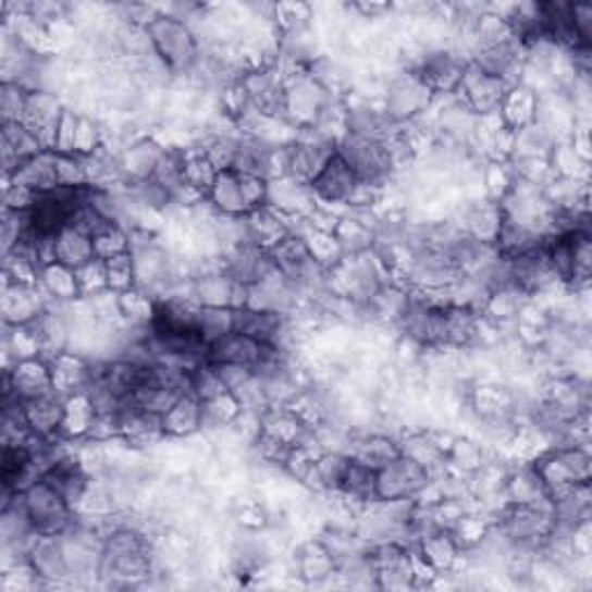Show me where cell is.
Here are the masks:
<instances>
[{"label":"cell","instance_id":"obj_24","mask_svg":"<svg viewBox=\"0 0 592 592\" xmlns=\"http://www.w3.org/2000/svg\"><path fill=\"white\" fill-rule=\"evenodd\" d=\"M164 153V146H160L156 139H137L119 153L121 172L125 183H141L153 176L156 166Z\"/></svg>","mask_w":592,"mask_h":592},{"label":"cell","instance_id":"obj_45","mask_svg":"<svg viewBox=\"0 0 592 592\" xmlns=\"http://www.w3.org/2000/svg\"><path fill=\"white\" fill-rule=\"evenodd\" d=\"M28 92L30 90L22 84L3 82V86H0V114H3V123H22Z\"/></svg>","mask_w":592,"mask_h":592},{"label":"cell","instance_id":"obj_46","mask_svg":"<svg viewBox=\"0 0 592 592\" xmlns=\"http://www.w3.org/2000/svg\"><path fill=\"white\" fill-rule=\"evenodd\" d=\"M55 174H59V185L61 188H88L86 181V166L82 156H65V153H55Z\"/></svg>","mask_w":592,"mask_h":592},{"label":"cell","instance_id":"obj_16","mask_svg":"<svg viewBox=\"0 0 592 592\" xmlns=\"http://www.w3.org/2000/svg\"><path fill=\"white\" fill-rule=\"evenodd\" d=\"M42 479L55 493H61L67 499V503L74 507V511H77V507H79V503L84 499L90 481H92V477L86 472L82 460L74 452L55 458L51 466L42 472Z\"/></svg>","mask_w":592,"mask_h":592},{"label":"cell","instance_id":"obj_3","mask_svg":"<svg viewBox=\"0 0 592 592\" xmlns=\"http://www.w3.org/2000/svg\"><path fill=\"white\" fill-rule=\"evenodd\" d=\"M144 30L164 67L174 77H188L201 55V45L190 24L181 22V18L172 14L160 12Z\"/></svg>","mask_w":592,"mask_h":592},{"label":"cell","instance_id":"obj_31","mask_svg":"<svg viewBox=\"0 0 592 592\" xmlns=\"http://www.w3.org/2000/svg\"><path fill=\"white\" fill-rule=\"evenodd\" d=\"M347 454L351 458L366 462V466L380 470L382 466H386L388 460L400 456V447H398V442L388 435L363 433L359 437H349Z\"/></svg>","mask_w":592,"mask_h":592},{"label":"cell","instance_id":"obj_29","mask_svg":"<svg viewBox=\"0 0 592 592\" xmlns=\"http://www.w3.org/2000/svg\"><path fill=\"white\" fill-rule=\"evenodd\" d=\"M96 246H92V236L86 232L67 225L53 238V262H59L67 269L79 271L96 259Z\"/></svg>","mask_w":592,"mask_h":592},{"label":"cell","instance_id":"obj_50","mask_svg":"<svg viewBox=\"0 0 592 592\" xmlns=\"http://www.w3.org/2000/svg\"><path fill=\"white\" fill-rule=\"evenodd\" d=\"M213 366H215V373L222 380V384H225L227 392H236L240 384H246L255 375V370L246 368V366H236V363H213Z\"/></svg>","mask_w":592,"mask_h":592},{"label":"cell","instance_id":"obj_34","mask_svg":"<svg viewBox=\"0 0 592 592\" xmlns=\"http://www.w3.org/2000/svg\"><path fill=\"white\" fill-rule=\"evenodd\" d=\"M96 415H98L96 405H92V400L86 392L67 396L65 398V415H63L59 435L70 442L86 440L92 429V421H96Z\"/></svg>","mask_w":592,"mask_h":592},{"label":"cell","instance_id":"obj_18","mask_svg":"<svg viewBox=\"0 0 592 592\" xmlns=\"http://www.w3.org/2000/svg\"><path fill=\"white\" fill-rule=\"evenodd\" d=\"M51 301L40 285L5 283L3 289V320L10 326H28L47 310Z\"/></svg>","mask_w":592,"mask_h":592},{"label":"cell","instance_id":"obj_42","mask_svg":"<svg viewBox=\"0 0 592 592\" xmlns=\"http://www.w3.org/2000/svg\"><path fill=\"white\" fill-rule=\"evenodd\" d=\"M238 139L240 137H230V135H215L207 144L201 146L203 156L211 162L215 172H225L234 170L236 156H238Z\"/></svg>","mask_w":592,"mask_h":592},{"label":"cell","instance_id":"obj_9","mask_svg":"<svg viewBox=\"0 0 592 592\" xmlns=\"http://www.w3.org/2000/svg\"><path fill=\"white\" fill-rule=\"evenodd\" d=\"M285 153H287L285 176L292 178L294 183L310 188V183L318 178V174L324 170L326 162L336 156V141L314 133L310 137L292 139L285 146Z\"/></svg>","mask_w":592,"mask_h":592},{"label":"cell","instance_id":"obj_23","mask_svg":"<svg viewBox=\"0 0 592 592\" xmlns=\"http://www.w3.org/2000/svg\"><path fill=\"white\" fill-rule=\"evenodd\" d=\"M207 201L220 215L246 218L248 213H252L246 201L244 188H240V176L236 170H225L215 174L211 188L207 193Z\"/></svg>","mask_w":592,"mask_h":592},{"label":"cell","instance_id":"obj_27","mask_svg":"<svg viewBox=\"0 0 592 592\" xmlns=\"http://www.w3.org/2000/svg\"><path fill=\"white\" fill-rule=\"evenodd\" d=\"M162 433L170 440H188L203 429V407L193 394H183L176 405L162 419Z\"/></svg>","mask_w":592,"mask_h":592},{"label":"cell","instance_id":"obj_11","mask_svg":"<svg viewBox=\"0 0 592 592\" xmlns=\"http://www.w3.org/2000/svg\"><path fill=\"white\" fill-rule=\"evenodd\" d=\"M415 536H417L415 553L419 555L423 565H429L435 577H444V574L454 571L462 555V546L458 544L452 530L429 526L415 532Z\"/></svg>","mask_w":592,"mask_h":592},{"label":"cell","instance_id":"obj_1","mask_svg":"<svg viewBox=\"0 0 592 592\" xmlns=\"http://www.w3.org/2000/svg\"><path fill=\"white\" fill-rule=\"evenodd\" d=\"M153 571V546L148 536L130 523L104 534L98 577L109 585H133Z\"/></svg>","mask_w":592,"mask_h":592},{"label":"cell","instance_id":"obj_22","mask_svg":"<svg viewBox=\"0 0 592 592\" xmlns=\"http://www.w3.org/2000/svg\"><path fill=\"white\" fill-rule=\"evenodd\" d=\"M49 370H51V382H53V392L61 394L63 398L86 392L88 380H90V359L84 355H77V351H61L49 359Z\"/></svg>","mask_w":592,"mask_h":592},{"label":"cell","instance_id":"obj_44","mask_svg":"<svg viewBox=\"0 0 592 592\" xmlns=\"http://www.w3.org/2000/svg\"><path fill=\"white\" fill-rule=\"evenodd\" d=\"M92 246H96V255L100 259L130 252V232L123 225H116V222H109L102 232L92 236Z\"/></svg>","mask_w":592,"mask_h":592},{"label":"cell","instance_id":"obj_14","mask_svg":"<svg viewBox=\"0 0 592 592\" xmlns=\"http://www.w3.org/2000/svg\"><path fill=\"white\" fill-rule=\"evenodd\" d=\"M26 563L35 571V577L40 583L61 585L72 581V574H70L63 544H61V534L59 536L37 534L33 544L28 546Z\"/></svg>","mask_w":592,"mask_h":592},{"label":"cell","instance_id":"obj_39","mask_svg":"<svg viewBox=\"0 0 592 592\" xmlns=\"http://www.w3.org/2000/svg\"><path fill=\"white\" fill-rule=\"evenodd\" d=\"M447 466L460 474H474L479 468L486 466V456L481 444L470 437H454L447 452Z\"/></svg>","mask_w":592,"mask_h":592},{"label":"cell","instance_id":"obj_25","mask_svg":"<svg viewBox=\"0 0 592 592\" xmlns=\"http://www.w3.org/2000/svg\"><path fill=\"white\" fill-rule=\"evenodd\" d=\"M24 412H26V421L33 437H42V440L55 437L61 433V423L65 415V398L61 394L51 392L47 396L26 400Z\"/></svg>","mask_w":592,"mask_h":592},{"label":"cell","instance_id":"obj_43","mask_svg":"<svg viewBox=\"0 0 592 592\" xmlns=\"http://www.w3.org/2000/svg\"><path fill=\"white\" fill-rule=\"evenodd\" d=\"M190 394L197 396L201 403H207L220 394H227L225 384L218 378L215 366L211 361L199 363L190 375Z\"/></svg>","mask_w":592,"mask_h":592},{"label":"cell","instance_id":"obj_2","mask_svg":"<svg viewBox=\"0 0 592 592\" xmlns=\"http://www.w3.org/2000/svg\"><path fill=\"white\" fill-rule=\"evenodd\" d=\"M536 474L542 477L551 503L565 497L581 484H590L592 456L579 444H551L540 456L530 460Z\"/></svg>","mask_w":592,"mask_h":592},{"label":"cell","instance_id":"obj_7","mask_svg":"<svg viewBox=\"0 0 592 592\" xmlns=\"http://www.w3.org/2000/svg\"><path fill=\"white\" fill-rule=\"evenodd\" d=\"M433 98V90L419 79V74L405 67L388 79L382 109L394 123H405L421 116L431 107Z\"/></svg>","mask_w":592,"mask_h":592},{"label":"cell","instance_id":"obj_17","mask_svg":"<svg viewBox=\"0 0 592 592\" xmlns=\"http://www.w3.org/2000/svg\"><path fill=\"white\" fill-rule=\"evenodd\" d=\"M234 331L246 333V336H250L252 341L262 345L283 347L289 331V320L283 312L240 308V310H234Z\"/></svg>","mask_w":592,"mask_h":592},{"label":"cell","instance_id":"obj_40","mask_svg":"<svg viewBox=\"0 0 592 592\" xmlns=\"http://www.w3.org/2000/svg\"><path fill=\"white\" fill-rule=\"evenodd\" d=\"M104 267H107V289L123 294L127 289L137 287L135 262H133V255L130 252L104 259Z\"/></svg>","mask_w":592,"mask_h":592},{"label":"cell","instance_id":"obj_4","mask_svg":"<svg viewBox=\"0 0 592 592\" xmlns=\"http://www.w3.org/2000/svg\"><path fill=\"white\" fill-rule=\"evenodd\" d=\"M338 156L351 166V172L359 178L361 185L380 190L394 172V158L386 151V146L378 139H366L345 133L336 141Z\"/></svg>","mask_w":592,"mask_h":592},{"label":"cell","instance_id":"obj_41","mask_svg":"<svg viewBox=\"0 0 592 592\" xmlns=\"http://www.w3.org/2000/svg\"><path fill=\"white\" fill-rule=\"evenodd\" d=\"M234 331V310L230 308H201L199 310V333L209 345Z\"/></svg>","mask_w":592,"mask_h":592},{"label":"cell","instance_id":"obj_21","mask_svg":"<svg viewBox=\"0 0 592 592\" xmlns=\"http://www.w3.org/2000/svg\"><path fill=\"white\" fill-rule=\"evenodd\" d=\"M503 495H505V503L553 509L548 491L544 486L542 477L536 474L532 462H523V466H518L516 470L507 472Z\"/></svg>","mask_w":592,"mask_h":592},{"label":"cell","instance_id":"obj_8","mask_svg":"<svg viewBox=\"0 0 592 592\" xmlns=\"http://www.w3.org/2000/svg\"><path fill=\"white\" fill-rule=\"evenodd\" d=\"M370 551L375 569V583L382 590H410L417 588L412 548L400 542H380Z\"/></svg>","mask_w":592,"mask_h":592},{"label":"cell","instance_id":"obj_30","mask_svg":"<svg viewBox=\"0 0 592 592\" xmlns=\"http://www.w3.org/2000/svg\"><path fill=\"white\" fill-rule=\"evenodd\" d=\"M47 151L24 123H3V164L5 176H12L22 162Z\"/></svg>","mask_w":592,"mask_h":592},{"label":"cell","instance_id":"obj_12","mask_svg":"<svg viewBox=\"0 0 592 592\" xmlns=\"http://www.w3.org/2000/svg\"><path fill=\"white\" fill-rule=\"evenodd\" d=\"M53 392L49 361L42 357L14 361L12 368H5V396L16 400H33Z\"/></svg>","mask_w":592,"mask_h":592},{"label":"cell","instance_id":"obj_38","mask_svg":"<svg viewBox=\"0 0 592 592\" xmlns=\"http://www.w3.org/2000/svg\"><path fill=\"white\" fill-rule=\"evenodd\" d=\"M304 244L310 252V257L318 262L322 269H331L336 267L341 259L345 257V250L341 246V240L336 236V232H329V230H320L314 227L308 222V230L306 232H299Z\"/></svg>","mask_w":592,"mask_h":592},{"label":"cell","instance_id":"obj_48","mask_svg":"<svg viewBox=\"0 0 592 592\" xmlns=\"http://www.w3.org/2000/svg\"><path fill=\"white\" fill-rule=\"evenodd\" d=\"M77 275H79V285H82L84 296L107 289V267H104V259H100V257H96L90 264L79 269Z\"/></svg>","mask_w":592,"mask_h":592},{"label":"cell","instance_id":"obj_49","mask_svg":"<svg viewBox=\"0 0 592 592\" xmlns=\"http://www.w3.org/2000/svg\"><path fill=\"white\" fill-rule=\"evenodd\" d=\"M571 26L583 47H592V3H571Z\"/></svg>","mask_w":592,"mask_h":592},{"label":"cell","instance_id":"obj_15","mask_svg":"<svg viewBox=\"0 0 592 592\" xmlns=\"http://www.w3.org/2000/svg\"><path fill=\"white\" fill-rule=\"evenodd\" d=\"M65 107L61 104V98L55 96L49 88L40 90H30L28 92V102L22 123L30 130V133L40 139V144L51 151L53 139H55V130H59L61 116H63Z\"/></svg>","mask_w":592,"mask_h":592},{"label":"cell","instance_id":"obj_19","mask_svg":"<svg viewBox=\"0 0 592 592\" xmlns=\"http://www.w3.org/2000/svg\"><path fill=\"white\" fill-rule=\"evenodd\" d=\"M271 349H275V347L257 343L250 336H246V333L232 331V333H227V336H222V338H218L215 343L209 345L207 361H211V363H236V366H246V368L255 370L259 363H262L271 355Z\"/></svg>","mask_w":592,"mask_h":592},{"label":"cell","instance_id":"obj_36","mask_svg":"<svg viewBox=\"0 0 592 592\" xmlns=\"http://www.w3.org/2000/svg\"><path fill=\"white\" fill-rule=\"evenodd\" d=\"M153 373V370H151ZM183 396V392H178V388H172V386H164L160 382H156L153 378L148 380L146 384H141L137 392L130 394V403H133L137 410L146 412V415H153L158 419H162L166 412L172 410V407L176 405V400Z\"/></svg>","mask_w":592,"mask_h":592},{"label":"cell","instance_id":"obj_33","mask_svg":"<svg viewBox=\"0 0 592 592\" xmlns=\"http://www.w3.org/2000/svg\"><path fill=\"white\" fill-rule=\"evenodd\" d=\"M375 481H378L375 468H370V466H366V462L349 456V462H347L343 481H341L336 493H341L345 499H349V503L368 507L370 503H375L378 499Z\"/></svg>","mask_w":592,"mask_h":592},{"label":"cell","instance_id":"obj_10","mask_svg":"<svg viewBox=\"0 0 592 592\" xmlns=\"http://www.w3.org/2000/svg\"><path fill=\"white\" fill-rule=\"evenodd\" d=\"M431 484V472L417 460L396 456L378 470L375 495L378 499H417V495Z\"/></svg>","mask_w":592,"mask_h":592},{"label":"cell","instance_id":"obj_47","mask_svg":"<svg viewBox=\"0 0 592 592\" xmlns=\"http://www.w3.org/2000/svg\"><path fill=\"white\" fill-rule=\"evenodd\" d=\"M79 116L77 111H72L65 107L59 130H55V139H53V153H65V156H74V139H77V125H79Z\"/></svg>","mask_w":592,"mask_h":592},{"label":"cell","instance_id":"obj_6","mask_svg":"<svg viewBox=\"0 0 592 592\" xmlns=\"http://www.w3.org/2000/svg\"><path fill=\"white\" fill-rule=\"evenodd\" d=\"M509 88L511 86L505 79H499L484 67H479L474 61H468L466 67H462L454 98L462 107H468L474 116L481 119L499 114V107H503V100Z\"/></svg>","mask_w":592,"mask_h":592},{"label":"cell","instance_id":"obj_13","mask_svg":"<svg viewBox=\"0 0 592 592\" xmlns=\"http://www.w3.org/2000/svg\"><path fill=\"white\" fill-rule=\"evenodd\" d=\"M359 178L351 172V166L338 156H333L324 170L310 183V193L314 201L320 203H336V207H349L351 197L359 188Z\"/></svg>","mask_w":592,"mask_h":592},{"label":"cell","instance_id":"obj_35","mask_svg":"<svg viewBox=\"0 0 592 592\" xmlns=\"http://www.w3.org/2000/svg\"><path fill=\"white\" fill-rule=\"evenodd\" d=\"M536 104H540V98H536L534 92L530 88H526L523 84H516L507 90L503 107H499V116H503V123L509 130L518 133V130H523L534 123Z\"/></svg>","mask_w":592,"mask_h":592},{"label":"cell","instance_id":"obj_5","mask_svg":"<svg viewBox=\"0 0 592 592\" xmlns=\"http://www.w3.org/2000/svg\"><path fill=\"white\" fill-rule=\"evenodd\" d=\"M18 497H22L30 526L37 534L59 536L77 523L74 521V507L61 493H55L45 479H37L28 489L18 491Z\"/></svg>","mask_w":592,"mask_h":592},{"label":"cell","instance_id":"obj_37","mask_svg":"<svg viewBox=\"0 0 592 592\" xmlns=\"http://www.w3.org/2000/svg\"><path fill=\"white\" fill-rule=\"evenodd\" d=\"M296 574L306 581H324L336 574V558L324 546L322 540L308 542L296 555Z\"/></svg>","mask_w":592,"mask_h":592},{"label":"cell","instance_id":"obj_28","mask_svg":"<svg viewBox=\"0 0 592 592\" xmlns=\"http://www.w3.org/2000/svg\"><path fill=\"white\" fill-rule=\"evenodd\" d=\"M5 178L16 185H24V188H28L37 195H45V193L61 188L59 174H55V153L53 151L37 153L35 158L18 164L14 174L5 176Z\"/></svg>","mask_w":592,"mask_h":592},{"label":"cell","instance_id":"obj_32","mask_svg":"<svg viewBox=\"0 0 592 592\" xmlns=\"http://www.w3.org/2000/svg\"><path fill=\"white\" fill-rule=\"evenodd\" d=\"M40 287L51 304H74L84 296L77 271L59 262L45 264L40 269Z\"/></svg>","mask_w":592,"mask_h":592},{"label":"cell","instance_id":"obj_26","mask_svg":"<svg viewBox=\"0 0 592 592\" xmlns=\"http://www.w3.org/2000/svg\"><path fill=\"white\" fill-rule=\"evenodd\" d=\"M477 244L495 246L499 227H503V211H499L497 201H472L470 207L462 211V222L458 225Z\"/></svg>","mask_w":592,"mask_h":592},{"label":"cell","instance_id":"obj_20","mask_svg":"<svg viewBox=\"0 0 592 592\" xmlns=\"http://www.w3.org/2000/svg\"><path fill=\"white\" fill-rule=\"evenodd\" d=\"M452 435H442L437 431H412L407 433L400 442V454L417 460L431 474L447 466V452L452 447Z\"/></svg>","mask_w":592,"mask_h":592}]
</instances>
